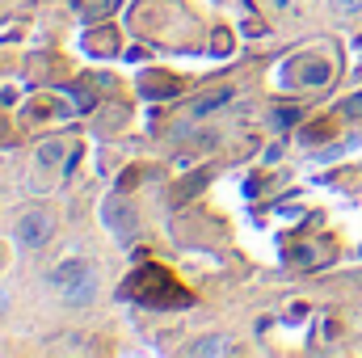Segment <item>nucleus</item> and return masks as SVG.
Masks as SVG:
<instances>
[{
	"instance_id": "nucleus-1",
	"label": "nucleus",
	"mask_w": 362,
	"mask_h": 358,
	"mask_svg": "<svg viewBox=\"0 0 362 358\" xmlns=\"http://www.w3.org/2000/svg\"><path fill=\"white\" fill-rule=\"evenodd\" d=\"M122 295H127V299H139V304H148V308H185V304H189V295L181 291L177 278L165 266L135 270L131 282L122 287Z\"/></svg>"
},
{
	"instance_id": "nucleus-2",
	"label": "nucleus",
	"mask_w": 362,
	"mask_h": 358,
	"mask_svg": "<svg viewBox=\"0 0 362 358\" xmlns=\"http://www.w3.org/2000/svg\"><path fill=\"white\" fill-rule=\"evenodd\" d=\"M51 232H55V219H51L47 211H25V215L17 219V241H21L25 249H42V245L51 241Z\"/></svg>"
},
{
	"instance_id": "nucleus-3",
	"label": "nucleus",
	"mask_w": 362,
	"mask_h": 358,
	"mask_svg": "<svg viewBox=\"0 0 362 358\" xmlns=\"http://www.w3.org/2000/svg\"><path fill=\"white\" fill-rule=\"evenodd\" d=\"M105 224H110L114 236H122V241H135V232H139V219H135L131 202H122V198H110V202H105Z\"/></svg>"
},
{
	"instance_id": "nucleus-4",
	"label": "nucleus",
	"mask_w": 362,
	"mask_h": 358,
	"mask_svg": "<svg viewBox=\"0 0 362 358\" xmlns=\"http://www.w3.org/2000/svg\"><path fill=\"white\" fill-rule=\"evenodd\" d=\"M144 93H148V101H165V97L181 93V81H177V76L156 72V68H148V76H144Z\"/></svg>"
},
{
	"instance_id": "nucleus-5",
	"label": "nucleus",
	"mask_w": 362,
	"mask_h": 358,
	"mask_svg": "<svg viewBox=\"0 0 362 358\" xmlns=\"http://www.w3.org/2000/svg\"><path fill=\"white\" fill-rule=\"evenodd\" d=\"M93 270L85 266V262H76V258H72V262H64V266H55L51 270V287H55V291H68V287H76V282H81V278H89Z\"/></svg>"
},
{
	"instance_id": "nucleus-6",
	"label": "nucleus",
	"mask_w": 362,
	"mask_h": 358,
	"mask_svg": "<svg viewBox=\"0 0 362 358\" xmlns=\"http://www.w3.org/2000/svg\"><path fill=\"white\" fill-rule=\"evenodd\" d=\"M232 101V89H215V93H202L194 105H189V114L194 118H202V114H211V110H219V105H228Z\"/></svg>"
},
{
	"instance_id": "nucleus-7",
	"label": "nucleus",
	"mask_w": 362,
	"mask_h": 358,
	"mask_svg": "<svg viewBox=\"0 0 362 358\" xmlns=\"http://www.w3.org/2000/svg\"><path fill=\"white\" fill-rule=\"evenodd\" d=\"M206 181H211V169H198L194 178H185V181L177 185V190H173V198H177V202H189V198H194V194H198V190H202Z\"/></svg>"
},
{
	"instance_id": "nucleus-8",
	"label": "nucleus",
	"mask_w": 362,
	"mask_h": 358,
	"mask_svg": "<svg viewBox=\"0 0 362 358\" xmlns=\"http://www.w3.org/2000/svg\"><path fill=\"white\" fill-rule=\"evenodd\" d=\"M59 295H64V304H89L93 295H97V282H93V274H89V278H81L76 287H68Z\"/></svg>"
},
{
	"instance_id": "nucleus-9",
	"label": "nucleus",
	"mask_w": 362,
	"mask_h": 358,
	"mask_svg": "<svg viewBox=\"0 0 362 358\" xmlns=\"http://www.w3.org/2000/svg\"><path fill=\"white\" fill-rule=\"evenodd\" d=\"M303 85H325L329 81V64L325 59H303V76H299Z\"/></svg>"
},
{
	"instance_id": "nucleus-10",
	"label": "nucleus",
	"mask_w": 362,
	"mask_h": 358,
	"mask_svg": "<svg viewBox=\"0 0 362 358\" xmlns=\"http://www.w3.org/2000/svg\"><path fill=\"white\" fill-rule=\"evenodd\" d=\"M59 161H64V144H59V139H47V144L38 148V165H42V169H55Z\"/></svg>"
},
{
	"instance_id": "nucleus-11",
	"label": "nucleus",
	"mask_w": 362,
	"mask_h": 358,
	"mask_svg": "<svg viewBox=\"0 0 362 358\" xmlns=\"http://www.w3.org/2000/svg\"><path fill=\"white\" fill-rule=\"evenodd\" d=\"M228 350V342H219V337H211V342H198V346H189V354H223Z\"/></svg>"
},
{
	"instance_id": "nucleus-12",
	"label": "nucleus",
	"mask_w": 362,
	"mask_h": 358,
	"mask_svg": "<svg viewBox=\"0 0 362 358\" xmlns=\"http://www.w3.org/2000/svg\"><path fill=\"white\" fill-rule=\"evenodd\" d=\"M329 131H333L329 122H316V127H303V139L308 144H320V139H329Z\"/></svg>"
},
{
	"instance_id": "nucleus-13",
	"label": "nucleus",
	"mask_w": 362,
	"mask_h": 358,
	"mask_svg": "<svg viewBox=\"0 0 362 358\" xmlns=\"http://www.w3.org/2000/svg\"><path fill=\"white\" fill-rule=\"evenodd\" d=\"M337 13H346V17H358V13H362V0H337Z\"/></svg>"
},
{
	"instance_id": "nucleus-14",
	"label": "nucleus",
	"mask_w": 362,
	"mask_h": 358,
	"mask_svg": "<svg viewBox=\"0 0 362 358\" xmlns=\"http://www.w3.org/2000/svg\"><path fill=\"white\" fill-rule=\"evenodd\" d=\"M341 110H346V114H350V118H358V114H362V93H358V97H350V101H346V105H341Z\"/></svg>"
},
{
	"instance_id": "nucleus-15",
	"label": "nucleus",
	"mask_w": 362,
	"mask_h": 358,
	"mask_svg": "<svg viewBox=\"0 0 362 358\" xmlns=\"http://www.w3.org/2000/svg\"><path fill=\"white\" fill-rule=\"evenodd\" d=\"M295 122V110H278V127H291Z\"/></svg>"
},
{
	"instance_id": "nucleus-16",
	"label": "nucleus",
	"mask_w": 362,
	"mask_h": 358,
	"mask_svg": "<svg viewBox=\"0 0 362 358\" xmlns=\"http://www.w3.org/2000/svg\"><path fill=\"white\" fill-rule=\"evenodd\" d=\"M4 308H8V291H0V312H4Z\"/></svg>"
}]
</instances>
